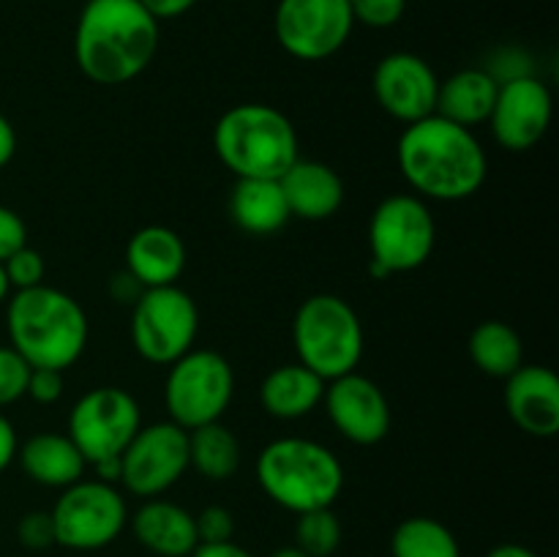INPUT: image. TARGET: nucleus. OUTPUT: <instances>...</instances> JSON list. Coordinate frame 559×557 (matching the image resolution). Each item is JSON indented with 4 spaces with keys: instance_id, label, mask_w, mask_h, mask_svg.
<instances>
[{
    "instance_id": "1",
    "label": "nucleus",
    "mask_w": 559,
    "mask_h": 557,
    "mask_svg": "<svg viewBox=\"0 0 559 557\" xmlns=\"http://www.w3.org/2000/svg\"><path fill=\"white\" fill-rule=\"evenodd\" d=\"M156 49L158 20L140 0H87L76 20V66L96 85L136 80Z\"/></svg>"
},
{
    "instance_id": "2",
    "label": "nucleus",
    "mask_w": 559,
    "mask_h": 557,
    "mask_svg": "<svg viewBox=\"0 0 559 557\" xmlns=\"http://www.w3.org/2000/svg\"><path fill=\"white\" fill-rule=\"evenodd\" d=\"M396 158L404 180L429 200H467L486 180V151L478 137L440 115L409 123L399 137Z\"/></svg>"
},
{
    "instance_id": "3",
    "label": "nucleus",
    "mask_w": 559,
    "mask_h": 557,
    "mask_svg": "<svg viewBox=\"0 0 559 557\" xmlns=\"http://www.w3.org/2000/svg\"><path fill=\"white\" fill-rule=\"evenodd\" d=\"M9 342L31 369H69L87 344V315L69 293L38 284L16 289L5 306Z\"/></svg>"
},
{
    "instance_id": "4",
    "label": "nucleus",
    "mask_w": 559,
    "mask_h": 557,
    "mask_svg": "<svg viewBox=\"0 0 559 557\" xmlns=\"http://www.w3.org/2000/svg\"><path fill=\"white\" fill-rule=\"evenodd\" d=\"M257 481L276 506L293 513L331 508L344 489V467L331 448L306 437H282L262 448Z\"/></svg>"
},
{
    "instance_id": "5",
    "label": "nucleus",
    "mask_w": 559,
    "mask_h": 557,
    "mask_svg": "<svg viewBox=\"0 0 559 557\" xmlns=\"http://www.w3.org/2000/svg\"><path fill=\"white\" fill-rule=\"evenodd\" d=\"M213 147L238 178L278 180L298 162V131L267 104H238L218 118Z\"/></svg>"
},
{
    "instance_id": "6",
    "label": "nucleus",
    "mask_w": 559,
    "mask_h": 557,
    "mask_svg": "<svg viewBox=\"0 0 559 557\" xmlns=\"http://www.w3.org/2000/svg\"><path fill=\"white\" fill-rule=\"evenodd\" d=\"M298 364L331 382L358 369L364 358V325L344 298L320 293L298 306L293 320Z\"/></svg>"
},
{
    "instance_id": "7",
    "label": "nucleus",
    "mask_w": 559,
    "mask_h": 557,
    "mask_svg": "<svg viewBox=\"0 0 559 557\" xmlns=\"http://www.w3.org/2000/svg\"><path fill=\"white\" fill-rule=\"evenodd\" d=\"M437 224L429 205L415 194H393L374 208L369 222L371 273L415 271L435 251Z\"/></svg>"
},
{
    "instance_id": "8",
    "label": "nucleus",
    "mask_w": 559,
    "mask_h": 557,
    "mask_svg": "<svg viewBox=\"0 0 559 557\" xmlns=\"http://www.w3.org/2000/svg\"><path fill=\"white\" fill-rule=\"evenodd\" d=\"M233 366L213 349H189L175 364H169L164 402H167L169 418L180 429L191 431L197 426L222 420L233 402Z\"/></svg>"
},
{
    "instance_id": "9",
    "label": "nucleus",
    "mask_w": 559,
    "mask_h": 557,
    "mask_svg": "<svg viewBox=\"0 0 559 557\" xmlns=\"http://www.w3.org/2000/svg\"><path fill=\"white\" fill-rule=\"evenodd\" d=\"M200 311L194 298L178 284L151 287L131 311V344L145 360L169 366L194 347Z\"/></svg>"
},
{
    "instance_id": "10",
    "label": "nucleus",
    "mask_w": 559,
    "mask_h": 557,
    "mask_svg": "<svg viewBox=\"0 0 559 557\" xmlns=\"http://www.w3.org/2000/svg\"><path fill=\"white\" fill-rule=\"evenodd\" d=\"M49 513L55 524V544L74 552L104 549L129 524V508L118 486L98 478L66 486Z\"/></svg>"
},
{
    "instance_id": "11",
    "label": "nucleus",
    "mask_w": 559,
    "mask_h": 557,
    "mask_svg": "<svg viewBox=\"0 0 559 557\" xmlns=\"http://www.w3.org/2000/svg\"><path fill=\"white\" fill-rule=\"evenodd\" d=\"M140 404L129 391L115 386L91 388L69 413V437L87 464L120 457L140 431Z\"/></svg>"
},
{
    "instance_id": "12",
    "label": "nucleus",
    "mask_w": 559,
    "mask_h": 557,
    "mask_svg": "<svg viewBox=\"0 0 559 557\" xmlns=\"http://www.w3.org/2000/svg\"><path fill=\"white\" fill-rule=\"evenodd\" d=\"M120 484L136 497H162L189 470V431L173 420L140 426L120 453Z\"/></svg>"
},
{
    "instance_id": "13",
    "label": "nucleus",
    "mask_w": 559,
    "mask_h": 557,
    "mask_svg": "<svg viewBox=\"0 0 559 557\" xmlns=\"http://www.w3.org/2000/svg\"><path fill=\"white\" fill-rule=\"evenodd\" d=\"M349 0H278L273 31L284 52L298 60H325L353 33Z\"/></svg>"
},
{
    "instance_id": "14",
    "label": "nucleus",
    "mask_w": 559,
    "mask_h": 557,
    "mask_svg": "<svg viewBox=\"0 0 559 557\" xmlns=\"http://www.w3.org/2000/svg\"><path fill=\"white\" fill-rule=\"evenodd\" d=\"M322 402L331 424L355 446H377L391 431V404L385 393L358 371L328 382Z\"/></svg>"
},
{
    "instance_id": "15",
    "label": "nucleus",
    "mask_w": 559,
    "mask_h": 557,
    "mask_svg": "<svg viewBox=\"0 0 559 557\" xmlns=\"http://www.w3.org/2000/svg\"><path fill=\"white\" fill-rule=\"evenodd\" d=\"M371 87L377 104L391 118L409 126L435 115L440 80L420 55L393 52L377 63Z\"/></svg>"
},
{
    "instance_id": "16",
    "label": "nucleus",
    "mask_w": 559,
    "mask_h": 557,
    "mask_svg": "<svg viewBox=\"0 0 559 557\" xmlns=\"http://www.w3.org/2000/svg\"><path fill=\"white\" fill-rule=\"evenodd\" d=\"M491 134L506 151L522 153L538 145L551 126V93L538 76H519L497 91L489 115Z\"/></svg>"
},
{
    "instance_id": "17",
    "label": "nucleus",
    "mask_w": 559,
    "mask_h": 557,
    "mask_svg": "<svg viewBox=\"0 0 559 557\" xmlns=\"http://www.w3.org/2000/svg\"><path fill=\"white\" fill-rule=\"evenodd\" d=\"M506 410L513 424L533 437L559 431V380L546 366H519L506 377Z\"/></svg>"
},
{
    "instance_id": "18",
    "label": "nucleus",
    "mask_w": 559,
    "mask_h": 557,
    "mask_svg": "<svg viewBox=\"0 0 559 557\" xmlns=\"http://www.w3.org/2000/svg\"><path fill=\"white\" fill-rule=\"evenodd\" d=\"M131 533L156 557H189L200 546L194 513L178 502L151 497L131 517Z\"/></svg>"
},
{
    "instance_id": "19",
    "label": "nucleus",
    "mask_w": 559,
    "mask_h": 557,
    "mask_svg": "<svg viewBox=\"0 0 559 557\" xmlns=\"http://www.w3.org/2000/svg\"><path fill=\"white\" fill-rule=\"evenodd\" d=\"M278 186L287 200L289 216L306 222H322L338 213L344 205V183L336 169L322 162L298 158L287 173L278 178Z\"/></svg>"
},
{
    "instance_id": "20",
    "label": "nucleus",
    "mask_w": 559,
    "mask_h": 557,
    "mask_svg": "<svg viewBox=\"0 0 559 557\" xmlns=\"http://www.w3.org/2000/svg\"><path fill=\"white\" fill-rule=\"evenodd\" d=\"M186 268V244L175 229L151 224L131 235L126 246V271L145 289L178 284Z\"/></svg>"
},
{
    "instance_id": "21",
    "label": "nucleus",
    "mask_w": 559,
    "mask_h": 557,
    "mask_svg": "<svg viewBox=\"0 0 559 557\" xmlns=\"http://www.w3.org/2000/svg\"><path fill=\"white\" fill-rule=\"evenodd\" d=\"M16 459L27 478L41 486H52V489H66V486L82 481V473L87 467L85 457L71 442V437L58 435V431L33 435L16 451Z\"/></svg>"
},
{
    "instance_id": "22",
    "label": "nucleus",
    "mask_w": 559,
    "mask_h": 557,
    "mask_svg": "<svg viewBox=\"0 0 559 557\" xmlns=\"http://www.w3.org/2000/svg\"><path fill=\"white\" fill-rule=\"evenodd\" d=\"M497 91H500V85L486 69L456 71L451 80L440 82L435 115L464 126V129H473V126L489 120L497 102Z\"/></svg>"
},
{
    "instance_id": "23",
    "label": "nucleus",
    "mask_w": 559,
    "mask_h": 557,
    "mask_svg": "<svg viewBox=\"0 0 559 557\" xmlns=\"http://www.w3.org/2000/svg\"><path fill=\"white\" fill-rule=\"evenodd\" d=\"M325 396V380L304 364H284L262 380L260 402L267 415L295 420L317 410Z\"/></svg>"
},
{
    "instance_id": "24",
    "label": "nucleus",
    "mask_w": 559,
    "mask_h": 557,
    "mask_svg": "<svg viewBox=\"0 0 559 557\" xmlns=\"http://www.w3.org/2000/svg\"><path fill=\"white\" fill-rule=\"evenodd\" d=\"M229 216L249 235L278 233L289 222V208L278 180L238 178L229 197Z\"/></svg>"
},
{
    "instance_id": "25",
    "label": "nucleus",
    "mask_w": 559,
    "mask_h": 557,
    "mask_svg": "<svg viewBox=\"0 0 559 557\" xmlns=\"http://www.w3.org/2000/svg\"><path fill=\"white\" fill-rule=\"evenodd\" d=\"M189 467L207 481H227L240 467V442L222 420L189 431Z\"/></svg>"
},
{
    "instance_id": "26",
    "label": "nucleus",
    "mask_w": 559,
    "mask_h": 557,
    "mask_svg": "<svg viewBox=\"0 0 559 557\" xmlns=\"http://www.w3.org/2000/svg\"><path fill=\"white\" fill-rule=\"evenodd\" d=\"M469 355L489 377H511L522 366L524 344L516 328L500 320H486L469 336Z\"/></svg>"
},
{
    "instance_id": "27",
    "label": "nucleus",
    "mask_w": 559,
    "mask_h": 557,
    "mask_svg": "<svg viewBox=\"0 0 559 557\" xmlns=\"http://www.w3.org/2000/svg\"><path fill=\"white\" fill-rule=\"evenodd\" d=\"M393 557H462L456 535L451 528L431 517L404 519L391 538Z\"/></svg>"
},
{
    "instance_id": "28",
    "label": "nucleus",
    "mask_w": 559,
    "mask_h": 557,
    "mask_svg": "<svg viewBox=\"0 0 559 557\" xmlns=\"http://www.w3.org/2000/svg\"><path fill=\"white\" fill-rule=\"evenodd\" d=\"M295 546L309 557H331L342 546V522L331 508L298 513L295 522Z\"/></svg>"
},
{
    "instance_id": "29",
    "label": "nucleus",
    "mask_w": 559,
    "mask_h": 557,
    "mask_svg": "<svg viewBox=\"0 0 559 557\" xmlns=\"http://www.w3.org/2000/svg\"><path fill=\"white\" fill-rule=\"evenodd\" d=\"M31 366L14 347H0V407L25 396Z\"/></svg>"
},
{
    "instance_id": "30",
    "label": "nucleus",
    "mask_w": 559,
    "mask_h": 557,
    "mask_svg": "<svg viewBox=\"0 0 559 557\" xmlns=\"http://www.w3.org/2000/svg\"><path fill=\"white\" fill-rule=\"evenodd\" d=\"M5 278L14 289H31L44 284V273H47V265H44V257L38 254L31 246H22L16 249L9 260L3 262Z\"/></svg>"
},
{
    "instance_id": "31",
    "label": "nucleus",
    "mask_w": 559,
    "mask_h": 557,
    "mask_svg": "<svg viewBox=\"0 0 559 557\" xmlns=\"http://www.w3.org/2000/svg\"><path fill=\"white\" fill-rule=\"evenodd\" d=\"M355 22H364L366 27H393L407 11V0H349Z\"/></svg>"
},
{
    "instance_id": "32",
    "label": "nucleus",
    "mask_w": 559,
    "mask_h": 557,
    "mask_svg": "<svg viewBox=\"0 0 559 557\" xmlns=\"http://www.w3.org/2000/svg\"><path fill=\"white\" fill-rule=\"evenodd\" d=\"M194 524L200 544H224L235 535V517L222 506L202 508L194 517Z\"/></svg>"
},
{
    "instance_id": "33",
    "label": "nucleus",
    "mask_w": 559,
    "mask_h": 557,
    "mask_svg": "<svg viewBox=\"0 0 559 557\" xmlns=\"http://www.w3.org/2000/svg\"><path fill=\"white\" fill-rule=\"evenodd\" d=\"M16 538L25 549L31 552H44L49 546H55V524L52 513L47 511H31L20 519L16 524Z\"/></svg>"
},
{
    "instance_id": "34",
    "label": "nucleus",
    "mask_w": 559,
    "mask_h": 557,
    "mask_svg": "<svg viewBox=\"0 0 559 557\" xmlns=\"http://www.w3.org/2000/svg\"><path fill=\"white\" fill-rule=\"evenodd\" d=\"M486 71L495 76L497 85H506V82L519 80V76H533V69H530V58L522 52V49H516V47L500 49V52L495 55V60H491L489 69H486Z\"/></svg>"
},
{
    "instance_id": "35",
    "label": "nucleus",
    "mask_w": 559,
    "mask_h": 557,
    "mask_svg": "<svg viewBox=\"0 0 559 557\" xmlns=\"http://www.w3.org/2000/svg\"><path fill=\"white\" fill-rule=\"evenodd\" d=\"M25 396H31L33 402L38 404H55L60 396H63V371L31 369Z\"/></svg>"
},
{
    "instance_id": "36",
    "label": "nucleus",
    "mask_w": 559,
    "mask_h": 557,
    "mask_svg": "<svg viewBox=\"0 0 559 557\" xmlns=\"http://www.w3.org/2000/svg\"><path fill=\"white\" fill-rule=\"evenodd\" d=\"M27 246V227L11 208L0 205V262L9 260L16 249Z\"/></svg>"
},
{
    "instance_id": "37",
    "label": "nucleus",
    "mask_w": 559,
    "mask_h": 557,
    "mask_svg": "<svg viewBox=\"0 0 559 557\" xmlns=\"http://www.w3.org/2000/svg\"><path fill=\"white\" fill-rule=\"evenodd\" d=\"M109 293H112V298L118 300V304H136V298L145 293V287H142L129 271H120L115 273L112 282H109Z\"/></svg>"
},
{
    "instance_id": "38",
    "label": "nucleus",
    "mask_w": 559,
    "mask_h": 557,
    "mask_svg": "<svg viewBox=\"0 0 559 557\" xmlns=\"http://www.w3.org/2000/svg\"><path fill=\"white\" fill-rule=\"evenodd\" d=\"M158 22L162 20H175V16H183L186 11L194 9L200 0H140Z\"/></svg>"
},
{
    "instance_id": "39",
    "label": "nucleus",
    "mask_w": 559,
    "mask_h": 557,
    "mask_svg": "<svg viewBox=\"0 0 559 557\" xmlns=\"http://www.w3.org/2000/svg\"><path fill=\"white\" fill-rule=\"evenodd\" d=\"M16 451H20V442H16L14 424L5 415H0V473L14 462Z\"/></svg>"
},
{
    "instance_id": "40",
    "label": "nucleus",
    "mask_w": 559,
    "mask_h": 557,
    "mask_svg": "<svg viewBox=\"0 0 559 557\" xmlns=\"http://www.w3.org/2000/svg\"><path fill=\"white\" fill-rule=\"evenodd\" d=\"M189 557H254L249 549H243L235 541H224V544H200Z\"/></svg>"
},
{
    "instance_id": "41",
    "label": "nucleus",
    "mask_w": 559,
    "mask_h": 557,
    "mask_svg": "<svg viewBox=\"0 0 559 557\" xmlns=\"http://www.w3.org/2000/svg\"><path fill=\"white\" fill-rule=\"evenodd\" d=\"M16 153V131L11 126V120L0 112V169L14 158Z\"/></svg>"
},
{
    "instance_id": "42",
    "label": "nucleus",
    "mask_w": 559,
    "mask_h": 557,
    "mask_svg": "<svg viewBox=\"0 0 559 557\" xmlns=\"http://www.w3.org/2000/svg\"><path fill=\"white\" fill-rule=\"evenodd\" d=\"M486 557H540L538 552H533L530 546L522 544H500L489 552Z\"/></svg>"
},
{
    "instance_id": "43",
    "label": "nucleus",
    "mask_w": 559,
    "mask_h": 557,
    "mask_svg": "<svg viewBox=\"0 0 559 557\" xmlns=\"http://www.w3.org/2000/svg\"><path fill=\"white\" fill-rule=\"evenodd\" d=\"M271 557H309V555H306L304 549H298V546L293 544V546H282V549L273 552Z\"/></svg>"
},
{
    "instance_id": "44",
    "label": "nucleus",
    "mask_w": 559,
    "mask_h": 557,
    "mask_svg": "<svg viewBox=\"0 0 559 557\" xmlns=\"http://www.w3.org/2000/svg\"><path fill=\"white\" fill-rule=\"evenodd\" d=\"M9 293H11V284H9V278H5L3 262H0V304H3V300L9 298Z\"/></svg>"
}]
</instances>
